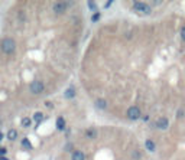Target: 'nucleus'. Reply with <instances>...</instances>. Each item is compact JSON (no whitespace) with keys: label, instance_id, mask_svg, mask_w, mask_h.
Instances as JSON below:
<instances>
[{"label":"nucleus","instance_id":"1","mask_svg":"<svg viewBox=\"0 0 185 160\" xmlns=\"http://www.w3.org/2000/svg\"><path fill=\"white\" fill-rule=\"evenodd\" d=\"M15 49H16V43L12 38H6L2 41V51L5 54H13Z\"/></svg>","mask_w":185,"mask_h":160},{"label":"nucleus","instance_id":"2","mask_svg":"<svg viewBox=\"0 0 185 160\" xmlns=\"http://www.w3.org/2000/svg\"><path fill=\"white\" fill-rule=\"evenodd\" d=\"M133 9L139 13H143V15H149L150 13V6L146 5L145 2H135L133 3Z\"/></svg>","mask_w":185,"mask_h":160},{"label":"nucleus","instance_id":"3","mask_svg":"<svg viewBox=\"0 0 185 160\" xmlns=\"http://www.w3.org/2000/svg\"><path fill=\"white\" fill-rule=\"evenodd\" d=\"M29 89H31V92H32V94L38 95V94H42V92H44L45 87H44V82H42V81H39V79H35V81L31 84Z\"/></svg>","mask_w":185,"mask_h":160},{"label":"nucleus","instance_id":"4","mask_svg":"<svg viewBox=\"0 0 185 160\" xmlns=\"http://www.w3.org/2000/svg\"><path fill=\"white\" fill-rule=\"evenodd\" d=\"M140 115H142V113H140V108L139 107L132 105V107L127 108V118L129 120H139Z\"/></svg>","mask_w":185,"mask_h":160},{"label":"nucleus","instance_id":"5","mask_svg":"<svg viewBox=\"0 0 185 160\" xmlns=\"http://www.w3.org/2000/svg\"><path fill=\"white\" fill-rule=\"evenodd\" d=\"M52 9H54L55 13L61 15V13H64L68 9V3L67 2H56V3H54V7Z\"/></svg>","mask_w":185,"mask_h":160},{"label":"nucleus","instance_id":"6","mask_svg":"<svg viewBox=\"0 0 185 160\" xmlns=\"http://www.w3.org/2000/svg\"><path fill=\"white\" fill-rule=\"evenodd\" d=\"M168 127H169V121H168L166 117H161V118L156 121V128H159V130H166Z\"/></svg>","mask_w":185,"mask_h":160},{"label":"nucleus","instance_id":"7","mask_svg":"<svg viewBox=\"0 0 185 160\" xmlns=\"http://www.w3.org/2000/svg\"><path fill=\"white\" fill-rule=\"evenodd\" d=\"M71 160H85V154L81 150H75V151H72Z\"/></svg>","mask_w":185,"mask_h":160},{"label":"nucleus","instance_id":"8","mask_svg":"<svg viewBox=\"0 0 185 160\" xmlns=\"http://www.w3.org/2000/svg\"><path fill=\"white\" fill-rule=\"evenodd\" d=\"M96 107H97L99 110H104V108L107 107V101L103 100V98H99V100L96 101Z\"/></svg>","mask_w":185,"mask_h":160},{"label":"nucleus","instance_id":"9","mask_svg":"<svg viewBox=\"0 0 185 160\" xmlns=\"http://www.w3.org/2000/svg\"><path fill=\"white\" fill-rule=\"evenodd\" d=\"M145 146H146V148H148L149 151H155V150H156V144H155L153 140H146V141H145Z\"/></svg>","mask_w":185,"mask_h":160},{"label":"nucleus","instance_id":"10","mask_svg":"<svg viewBox=\"0 0 185 160\" xmlns=\"http://www.w3.org/2000/svg\"><path fill=\"white\" fill-rule=\"evenodd\" d=\"M56 128L58 130H64L65 128V120H64V117H58L56 118Z\"/></svg>","mask_w":185,"mask_h":160},{"label":"nucleus","instance_id":"11","mask_svg":"<svg viewBox=\"0 0 185 160\" xmlns=\"http://www.w3.org/2000/svg\"><path fill=\"white\" fill-rule=\"evenodd\" d=\"M85 134H87L88 138H96V137H97V131H96L94 128H88V130L85 131Z\"/></svg>","mask_w":185,"mask_h":160},{"label":"nucleus","instance_id":"12","mask_svg":"<svg viewBox=\"0 0 185 160\" xmlns=\"http://www.w3.org/2000/svg\"><path fill=\"white\" fill-rule=\"evenodd\" d=\"M64 95H65V98H74V97H75V89L71 87V88H68V89L65 91Z\"/></svg>","mask_w":185,"mask_h":160},{"label":"nucleus","instance_id":"13","mask_svg":"<svg viewBox=\"0 0 185 160\" xmlns=\"http://www.w3.org/2000/svg\"><path fill=\"white\" fill-rule=\"evenodd\" d=\"M87 5H88V7H90V10H91V12H94V13L97 12V3H96V2H91V0H90V2H88Z\"/></svg>","mask_w":185,"mask_h":160},{"label":"nucleus","instance_id":"14","mask_svg":"<svg viewBox=\"0 0 185 160\" xmlns=\"http://www.w3.org/2000/svg\"><path fill=\"white\" fill-rule=\"evenodd\" d=\"M7 137H9L10 140H15V138L18 137V131H16V130H9V133H7Z\"/></svg>","mask_w":185,"mask_h":160},{"label":"nucleus","instance_id":"15","mask_svg":"<svg viewBox=\"0 0 185 160\" xmlns=\"http://www.w3.org/2000/svg\"><path fill=\"white\" fill-rule=\"evenodd\" d=\"M33 120H35L36 123H41V121L44 120V115H42V113H35V115H33Z\"/></svg>","mask_w":185,"mask_h":160},{"label":"nucleus","instance_id":"16","mask_svg":"<svg viewBox=\"0 0 185 160\" xmlns=\"http://www.w3.org/2000/svg\"><path fill=\"white\" fill-rule=\"evenodd\" d=\"M31 124H32V120H31L29 117H25V118L22 120V125H23V127H29Z\"/></svg>","mask_w":185,"mask_h":160},{"label":"nucleus","instance_id":"17","mask_svg":"<svg viewBox=\"0 0 185 160\" xmlns=\"http://www.w3.org/2000/svg\"><path fill=\"white\" fill-rule=\"evenodd\" d=\"M22 146H23L25 148H32V144H31V141H29L28 138H23V140H22Z\"/></svg>","mask_w":185,"mask_h":160},{"label":"nucleus","instance_id":"18","mask_svg":"<svg viewBox=\"0 0 185 160\" xmlns=\"http://www.w3.org/2000/svg\"><path fill=\"white\" fill-rule=\"evenodd\" d=\"M91 20H92V22H99V20H100V13H99V12L92 13V16H91Z\"/></svg>","mask_w":185,"mask_h":160},{"label":"nucleus","instance_id":"19","mask_svg":"<svg viewBox=\"0 0 185 160\" xmlns=\"http://www.w3.org/2000/svg\"><path fill=\"white\" fill-rule=\"evenodd\" d=\"M140 159V153L139 151H133V160H139Z\"/></svg>","mask_w":185,"mask_h":160},{"label":"nucleus","instance_id":"20","mask_svg":"<svg viewBox=\"0 0 185 160\" xmlns=\"http://www.w3.org/2000/svg\"><path fill=\"white\" fill-rule=\"evenodd\" d=\"M181 38H182V39L185 41V26H184V28L181 29Z\"/></svg>","mask_w":185,"mask_h":160},{"label":"nucleus","instance_id":"21","mask_svg":"<svg viewBox=\"0 0 185 160\" xmlns=\"http://www.w3.org/2000/svg\"><path fill=\"white\" fill-rule=\"evenodd\" d=\"M6 153V148H3V147H0V156H2V154H5Z\"/></svg>","mask_w":185,"mask_h":160},{"label":"nucleus","instance_id":"22","mask_svg":"<svg viewBox=\"0 0 185 160\" xmlns=\"http://www.w3.org/2000/svg\"><path fill=\"white\" fill-rule=\"evenodd\" d=\"M182 115H184V111L179 110V111H178V117H182Z\"/></svg>","mask_w":185,"mask_h":160},{"label":"nucleus","instance_id":"23","mask_svg":"<svg viewBox=\"0 0 185 160\" xmlns=\"http://www.w3.org/2000/svg\"><path fill=\"white\" fill-rule=\"evenodd\" d=\"M110 5H112V2H106V5H104V7H109Z\"/></svg>","mask_w":185,"mask_h":160},{"label":"nucleus","instance_id":"24","mask_svg":"<svg viewBox=\"0 0 185 160\" xmlns=\"http://www.w3.org/2000/svg\"><path fill=\"white\" fill-rule=\"evenodd\" d=\"M2 138H3V134H2V133H0V140H2Z\"/></svg>","mask_w":185,"mask_h":160}]
</instances>
